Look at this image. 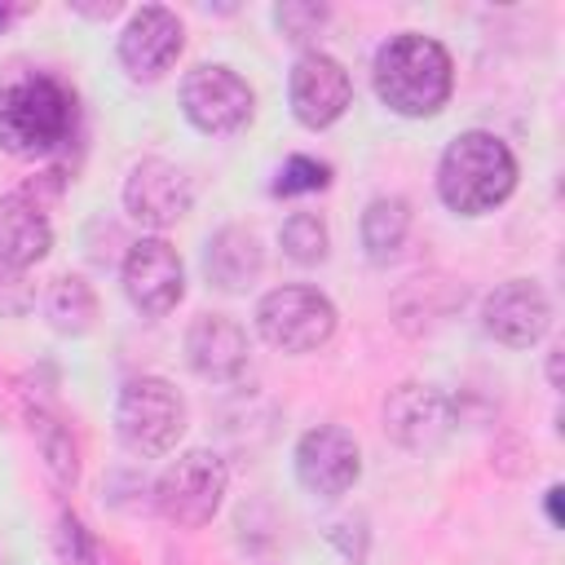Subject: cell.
I'll list each match as a JSON object with an SVG mask.
<instances>
[{"label":"cell","mask_w":565,"mask_h":565,"mask_svg":"<svg viewBox=\"0 0 565 565\" xmlns=\"http://www.w3.org/2000/svg\"><path fill=\"white\" fill-rule=\"evenodd\" d=\"M516 190V159L494 132H459L437 163V194L459 216H486Z\"/></svg>","instance_id":"3957f363"},{"label":"cell","mask_w":565,"mask_h":565,"mask_svg":"<svg viewBox=\"0 0 565 565\" xmlns=\"http://www.w3.org/2000/svg\"><path fill=\"white\" fill-rule=\"evenodd\" d=\"M561 353L565 349H552L547 353V380H552V388H561Z\"/></svg>","instance_id":"484cf974"},{"label":"cell","mask_w":565,"mask_h":565,"mask_svg":"<svg viewBox=\"0 0 565 565\" xmlns=\"http://www.w3.org/2000/svg\"><path fill=\"white\" fill-rule=\"evenodd\" d=\"M53 247V225L26 194H0V265L26 269Z\"/></svg>","instance_id":"e0dca14e"},{"label":"cell","mask_w":565,"mask_h":565,"mask_svg":"<svg viewBox=\"0 0 565 565\" xmlns=\"http://www.w3.org/2000/svg\"><path fill=\"white\" fill-rule=\"evenodd\" d=\"M35 441H40V455H44V468H49V477L62 486V490H71L75 486V477H79V450H75V437H71V428L57 419V415H44V411H35Z\"/></svg>","instance_id":"ffe728a7"},{"label":"cell","mask_w":565,"mask_h":565,"mask_svg":"<svg viewBox=\"0 0 565 565\" xmlns=\"http://www.w3.org/2000/svg\"><path fill=\"white\" fill-rule=\"evenodd\" d=\"M278 243L296 265H322L327 247H331V234H327V221L318 212H291L278 230Z\"/></svg>","instance_id":"44dd1931"},{"label":"cell","mask_w":565,"mask_h":565,"mask_svg":"<svg viewBox=\"0 0 565 565\" xmlns=\"http://www.w3.org/2000/svg\"><path fill=\"white\" fill-rule=\"evenodd\" d=\"M75 128V93L49 71H18L0 84V150L13 159L53 154Z\"/></svg>","instance_id":"7a4b0ae2"},{"label":"cell","mask_w":565,"mask_h":565,"mask_svg":"<svg viewBox=\"0 0 565 565\" xmlns=\"http://www.w3.org/2000/svg\"><path fill=\"white\" fill-rule=\"evenodd\" d=\"M4 18H9V13H4V9H0V26H4Z\"/></svg>","instance_id":"4316f807"},{"label":"cell","mask_w":565,"mask_h":565,"mask_svg":"<svg viewBox=\"0 0 565 565\" xmlns=\"http://www.w3.org/2000/svg\"><path fill=\"white\" fill-rule=\"evenodd\" d=\"M185 362L199 380L230 384L247 371V331L225 313H199L185 331Z\"/></svg>","instance_id":"9a60e30c"},{"label":"cell","mask_w":565,"mask_h":565,"mask_svg":"<svg viewBox=\"0 0 565 565\" xmlns=\"http://www.w3.org/2000/svg\"><path fill=\"white\" fill-rule=\"evenodd\" d=\"M44 318L62 335H84L97 322V296L79 274H57L44 291Z\"/></svg>","instance_id":"ac0fdd59"},{"label":"cell","mask_w":565,"mask_h":565,"mask_svg":"<svg viewBox=\"0 0 565 565\" xmlns=\"http://www.w3.org/2000/svg\"><path fill=\"white\" fill-rule=\"evenodd\" d=\"M274 26L287 44H309L322 26H327V4H313V0H282L274 4Z\"/></svg>","instance_id":"7402d4cb"},{"label":"cell","mask_w":565,"mask_h":565,"mask_svg":"<svg viewBox=\"0 0 565 565\" xmlns=\"http://www.w3.org/2000/svg\"><path fill=\"white\" fill-rule=\"evenodd\" d=\"M327 181H331V168H327V163H318V159H309V154H291V159L278 168V177H274V194H282V199H291V194H313V190H327Z\"/></svg>","instance_id":"603a6c76"},{"label":"cell","mask_w":565,"mask_h":565,"mask_svg":"<svg viewBox=\"0 0 565 565\" xmlns=\"http://www.w3.org/2000/svg\"><path fill=\"white\" fill-rule=\"evenodd\" d=\"M203 269H207V282H212L216 291H247V287L260 278V269H265L260 238H256L247 225H221V230L207 238Z\"/></svg>","instance_id":"2e32d148"},{"label":"cell","mask_w":565,"mask_h":565,"mask_svg":"<svg viewBox=\"0 0 565 565\" xmlns=\"http://www.w3.org/2000/svg\"><path fill=\"white\" fill-rule=\"evenodd\" d=\"M481 327L490 340L508 349H530L547 335L552 327V305L547 291L534 278H508L481 300Z\"/></svg>","instance_id":"7c38bea8"},{"label":"cell","mask_w":565,"mask_h":565,"mask_svg":"<svg viewBox=\"0 0 565 565\" xmlns=\"http://www.w3.org/2000/svg\"><path fill=\"white\" fill-rule=\"evenodd\" d=\"M561 494H565L561 486L547 490V521H552V525H561Z\"/></svg>","instance_id":"d4e9b609"},{"label":"cell","mask_w":565,"mask_h":565,"mask_svg":"<svg viewBox=\"0 0 565 565\" xmlns=\"http://www.w3.org/2000/svg\"><path fill=\"white\" fill-rule=\"evenodd\" d=\"M287 102L305 128H331L353 106V79L331 53H300L287 79Z\"/></svg>","instance_id":"8fae6325"},{"label":"cell","mask_w":565,"mask_h":565,"mask_svg":"<svg viewBox=\"0 0 565 565\" xmlns=\"http://www.w3.org/2000/svg\"><path fill=\"white\" fill-rule=\"evenodd\" d=\"M225 486H230V468L216 450H185L159 472L154 508L163 521H172L181 530H199L221 512Z\"/></svg>","instance_id":"5b68a950"},{"label":"cell","mask_w":565,"mask_h":565,"mask_svg":"<svg viewBox=\"0 0 565 565\" xmlns=\"http://www.w3.org/2000/svg\"><path fill=\"white\" fill-rule=\"evenodd\" d=\"M115 433L141 459L168 455L185 433V397L163 375H137L119 388Z\"/></svg>","instance_id":"277c9868"},{"label":"cell","mask_w":565,"mask_h":565,"mask_svg":"<svg viewBox=\"0 0 565 565\" xmlns=\"http://www.w3.org/2000/svg\"><path fill=\"white\" fill-rule=\"evenodd\" d=\"M362 477V446L340 424H318L296 441V481L313 499H340Z\"/></svg>","instance_id":"ba28073f"},{"label":"cell","mask_w":565,"mask_h":565,"mask_svg":"<svg viewBox=\"0 0 565 565\" xmlns=\"http://www.w3.org/2000/svg\"><path fill=\"white\" fill-rule=\"evenodd\" d=\"M256 331L282 353H313L335 331V305L305 282H282L256 300Z\"/></svg>","instance_id":"8992f818"},{"label":"cell","mask_w":565,"mask_h":565,"mask_svg":"<svg viewBox=\"0 0 565 565\" xmlns=\"http://www.w3.org/2000/svg\"><path fill=\"white\" fill-rule=\"evenodd\" d=\"M411 234V203L402 194H380L366 203L362 212V247L371 260H388L397 256V247Z\"/></svg>","instance_id":"d6986e66"},{"label":"cell","mask_w":565,"mask_h":565,"mask_svg":"<svg viewBox=\"0 0 565 565\" xmlns=\"http://www.w3.org/2000/svg\"><path fill=\"white\" fill-rule=\"evenodd\" d=\"M181 110L199 132L230 137L252 119L256 97H252V88H247V79L238 71H230V66H194L181 79Z\"/></svg>","instance_id":"52a82bcc"},{"label":"cell","mask_w":565,"mask_h":565,"mask_svg":"<svg viewBox=\"0 0 565 565\" xmlns=\"http://www.w3.org/2000/svg\"><path fill=\"white\" fill-rule=\"evenodd\" d=\"M194 203L190 177L168 163V159H141L132 163L128 181H124V212L146 225V230H168L177 225Z\"/></svg>","instance_id":"4fadbf2b"},{"label":"cell","mask_w":565,"mask_h":565,"mask_svg":"<svg viewBox=\"0 0 565 565\" xmlns=\"http://www.w3.org/2000/svg\"><path fill=\"white\" fill-rule=\"evenodd\" d=\"M57 547H62V561L66 565H93V543H88V534H84V525L75 516H62Z\"/></svg>","instance_id":"cb8c5ba5"},{"label":"cell","mask_w":565,"mask_h":565,"mask_svg":"<svg viewBox=\"0 0 565 565\" xmlns=\"http://www.w3.org/2000/svg\"><path fill=\"white\" fill-rule=\"evenodd\" d=\"M455 428V406L433 384H397L384 397V437L402 450H437Z\"/></svg>","instance_id":"30bf717a"},{"label":"cell","mask_w":565,"mask_h":565,"mask_svg":"<svg viewBox=\"0 0 565 565\" xmlns=\"http://www.w3.org/2000/svg\"><path fill=\"white\" fill-rule=\"evenodd\" d=\"M371 79H375V97L393 115H402V119H428V115H437L450 102L455 66H450V53L433 35L402 31V35H393V40L380 44L375 66H371Z\"/></svg>","instance_id":"6da1fadb"},{"label":"cell","mask_w":565,"mask_h":565,"mask_svg":"<svg viewBox=\"0 0 565 565\" xmlns=\"http://www.w3.org/2000/svg\"><path fill=\"white\" fill-rule=\"evenodd\" d=\"M181 44H185L181 18L172 9H163V4H141L128 18L124 35H119V66L132 79L150 84V79H159L181 57Z\"/></svg>","instance_id":"5bb4252c"},{"label":"cell","mask_w":565,"mask_h":565,"mask_svg":"<svg viewBox=\"0 0 565 565\" xmlns=\"http://www.w3.org/2000/svg\"><path fill=\"white\" fill-rule=\"evenodd\" d=\"M124 296L132 300V309H141L146 318H163L181 305L185 296V265L177 256V247L159 234L137 238L124 256Z\"/></svg>","instance_id":"9c48e42d"}]
</instances>
